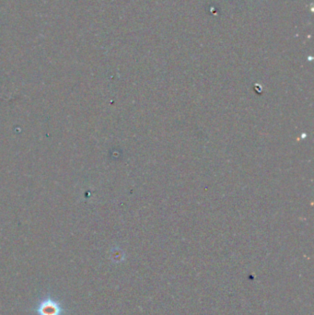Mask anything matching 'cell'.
<instances>
[{
	"label": "cell",
	"instance_id": "obj_1",
	"mask_svg": "<svg viewBox=\"0 0 314 315\" xmlns=\"http://www.w3.org/2000/svg\"><path fill=\"white\" fill-rule=\"evenodd\" d=\"M36 311L39 315H62L63 309L59 302L48 298L40 302Z\"/></svg>",
	"mask_w": 314,
	"mask_h": 315
}]
</instances>
